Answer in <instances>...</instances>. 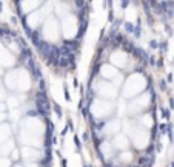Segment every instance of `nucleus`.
Masks as SVG:
<instances>
[{"mask_svg": "<svg viewBox=\"0 0 174 167\" xmlns=\"http://www.w3.org/2000/svg\"><path fill=\"white\" fill-rule=\"evenodd\" d=\"M5 85L9 91H19V93H25V91L31 90L32 87V77L29 71L23 68H15L11 70L9 73L5 74Z\"/></svg>", "mask_w": 174, "mask_h": 167, "instance_id": "1", "label": "nucleus"}, {"mask_svg": "<svg viewBox=\"0 0 174 167\" xmlns=\"http://www.w3.org/2000/svg\"><path fill=\"white\" fill-rule=\"evenodd\" d=\"M59 30H60V25H59L57 17L56 16H49V17L43 22L42 28L39 30V34H40L42 39H43V42L53 45L54 42H57L59 39H60V33H59Z\"/></svg>", "mask_w": 174, "mask_h": 167, "instance_id": "2", "label": "nucleus"}, {"mask_svg": "<svg viewBox=\"0 0 174 167\" xmlns=\"http://www.w3.org/2000/svg\"><path fill=\"white\" fill-rule=\"evenodd\" d=\"M122 85L125 99H134L140 91L145 90V76L142 73H133Z\"/></svg>", "mask_w": 174, "mask_h": 167, "instance_id": "3", "label": "nucleus"}, {"mask_svg": "<svg viewBox=\"0 0 174 167\" xmlns=\"http://www.w3.org/2000/svg\"><path fill=\"white\" fill-rule=\"evenodd\" d=\"M60 28H62V34L65 37V40H74L76 37L80 36V23H79L77 16H74V14L63 17Z\"/></svg>", "mask_w": 174, "mask_h": 167, "instance_id": "4", "label": "nucleus"}, {"mask_svg": "<svg viewBox=\"0 0 174 167\" xmlns=\"http://www.w3.org/2000/svg\"><path fill=\"white\" fill-rule=\"evenodd\" d=\"M91 108V116L92 118H96V119H103L105 116H109L113 113L111 110H114V104L111 102H108V101H103V99H94L92 101V104L90 105Z\"/></svg>", "mask_w": 174, "mask_h": 167, "instance_id": "5", "label": "nucleus"}, {"mask_svg": "<svg viewBox=\"0 0 174 167\" xmlns=\"http://www.w3.org/2000/svg\"><path fill=\"white\" fill-rule=\"evenodd\" d=\"M129 136H131V139H133V144H134L136 150H143L150 145V136L146 135L145 128L137 125V124L129 130Z\"/></svg>", "mask_w": 174, "mask_h": 167, "instance_id": "6", "label": "nucleus"}, {"mask_svg": "<svg viewBox=\"0 0 174 167\" xmlns=\"http://www.w3.org/2000/svg\"><path fill=\"white\" fill-rule=\"evenodd\" d=\"M109 144H111L114 152H119V153L125 152V150H129V139L125 135H122V133L114 135L111 139H109Z\"/></svg>", "mask_w": 174, "mask_h": 167, "instance_id": "7", "label": "nucleus"}, {"mask_svg": "<svg viewBox=\"0 0 174 167\" xmlns=\"http://www.w3.org/2000/svg\"><path fill=\"white\" fill-rule=\"evenodd\" d=\"M99 74L102 76V79L103 81H114L119 74V70H117V67H113V65H108V64H102L100 65V68H99Z\"/></svg>", "mask_w": 174, "mask_h": 167, "instance_id": "8", "label": "nucleus"}, {"mask_svg": "<svg viewBox=\"0 0 174 167\" xmlns=\"http://www.w3.org/2000/svg\"><path fill=\"white\" fill-rule=\"evenodd\" d=\"M14 5L19 8L22 17H25L26 14H31V12L37 11L42 5H43V3H42V2H17V3H14Z\"/></svg>", "mask_w": 174, "mask_h": 167, "instance_id": "9", "label": "nucleus"}, {"mask_svg": "<svg viewBox=\"0 0 174 167\" xmlns=\"http://www.w3.org/2000/svg\"><path fill=\"white\" fill-rule=\"evenodd\" d=\"M15 64H17V57L8 51L6 47H3V45L0 43V65L9 68V67L15 65Z\"/></svg>", "mask_w": 174, "mask_h": 167, "instance_id": "10", "label": "nucleus"}, {"mask_svg": "<svg viewBox=\"0 0 174 167\" xmlns=\"http://www.w3.org/2000/svg\"><path fill=\"white\" fill-rule=\"evenodd\" d=\"M126 59H128V56H126V53L123 50H114V51L108 56V60L111 62V64L117 65V67H123L126 65Z\"/></svg>", "mask_w": 174, "mask_h": 167, "instance_id": "11", "label": "nucleus"}, {"mask_svg": "<svg viewBox=\"0 0 174 167\" xmlns=\"http://www.w3.org/2000/svg\"><path fill=\"white\" fill-rule=\"evenodd\" d=\"M120 127H122V124L119 122L117 119H113V121H108V122H105V127H103V130L100 132V135L102 138L103 136H114V135H117L119 130H120Z\"/></svg>", "mask_w": 174, "mask_h": 167, "instance_id": "12", "label": "nucleus"}, {"mask_svg": "<svg viewBox=\"0 0 174 167\" xmlns=\"http://www.w3.org/2000/svg\"><path fill=\"white\" fill-rule=\"evenodd\" d=\"M15 149V141L12 139V138H9L8 141H5L3 144H0V156H8L12 153V150Z\"/></svg>", "mask_w": 174, "mask_h": 167, "instance_id": "13", "label": "nucleus"}, {"mask_svg": "<svg viewBox=\"0 0 174 167\" xmlns=\"http://www.w3.org/2000/svg\"><path fill=\"white\" fill-rule=\"evenodd\" d=\"M11 138V125L9 124H3L0 127V144H3L5 141H8Z\"/></svg>", "mask_w": 174, "mask_h": 167, "instance_id": "14", "label": "nucleus"}, {"mask_svg": "<svg viewBox=\"0 0 174 167\" xmlns=\"http://www.w3.org/2000/svg\"><path fill=\"white\" fill-rule=\"evenodd\" d=\"M0 167H11V159L5 156H0Z\"/></svg>", "mask_w": 174, "mask_h": 167, "instance_id": "15", "label": "nucleus"}, {"mask_svg": "<svg viewBox=\"0 0 174 167\" xmlns=\"http://www.w3.org/2000/svg\"><path fill=\"white\" fill-rule=\"evenodd\" d=\"M11 158H12V161L19 162V159H20V149H14V150H12Z\"/></svg>", "mask_w": 174, "mask_h": 167, "instance_id": "16", "label": "nucleus"}, {"mask_svg": "<svg viewBox=\"0 0 174 167\" xmlns=\"http://www.w3.org/2000/svg\"><path fill=\"white\" fill-rule=\"evenodd\" d=\"M54 111L57 113V116H59V118H62V108L59 107L57 104H54Z\"/></svg>", "mask_w": 174, "mask_h": 167, "instance_id": "17", "label": "nucleus"}, {"mask_svg": "<svg viewBox=\"0 0 174 167\" xmlns=\"http://www.w3.org/2000/svg\"><path fill=\"white\" fill-rule=\"evenodd\" d=\"M150 47H151L152 50H156V48L159 47V43H157V42H156V40H150Z\"/></svg>", "mask_w": 174, "mask_h": 167, "instance_id": "18", "label": "nucleus"}, {"mask_svg": "<svg viewBox=\"0 0 174 167\" xmlns=\"http://www.w3.org/2000/svg\"><path fill=\"white\" fill-rule=\"evenodd\" d=\"M159 87H160V90H166V82L162 79V81L159 82Z\"/></svg>", "mask_w": 174, "mask_h": 167, "instance_id": "19", "label": "nucleus"}, {"mask_svg": "<svg viewBox=\"0 0 174 167\" xmlns=\"http://www.w3.org/2000/svg\"><path fill=\"white\" fill-rule=\"evenodd\" d=\"M74 144H77V149L80 150V149H82V144H80V141H79V138L77 136H76L74 135Z\"/></svg>", "mask_w": 174, "mask_h": 167, "instance_id": "20", "label": "nucleus"}, {"mask_svg": "<svg viewBox=\"0 0 174 167\" xmlns=\"http://www.w3.org/2000/svg\"><path fill=\"white\" fill-rule=\"evenodd\" d=\"M162 116H163L165 119H169V110H163L162 111Z\"/></svg>", "mask_w": 174, "mask_h": 167, "instance_id": "21", "label": "nucleus"}, {"mask_svg": "<svg viewBox=\"0 0 174 167\" xmlns=\"http://www.w3.org/2000/svg\"><path fill=\"white\" fill-rule=\"evenodd\" d=\"M6 116H8V115H6V111H5V113H0V122H3V121L6 119Z\"/></svg>", "mask_w": 174, "mask_h": 167, "instance_id": "22", "label": "nucleus"}, {"mask_svg": "<svg viewBox=\"0 0 174 167\" xmlns=\"http://www.w3.org/2000/svg\"><path fill=\"white\" fill-rule=\"evenodd\" d=\"M0 99H5V90L0 87Z\"/></svg>", "mask_w": 174, "mask_h": 167, "instance_id": "23", "label": "nucleus"}, {"mask_svg": "<svg viewBox=\"0 0 174 167\" xmlns=\"http://www.w3.org/2000/svg\"><path fill=\"white\" fill-rule=\"evenodd\" d=\"M165 128H166V125H165V124H160V125H159V130L162 132V133L165 132Z\"/></svg>", "mask_w": 174, "mask_h": 167, "instance_id": "24", "label": "nucleus"}, {"mask_svg": "<svg viewBox=\"0 0 174 167\" xmlns=\"http://www.w3.org/2000/svg\"><path fill=\"white\" fill-rule=\"evenodd\" d=\"M73 87H74V88H77V87H79V81H77V79H74V81H73Z\"/></svg>", "mask_w": 174, "mask_h": 167, "instance_id": "25", "label": "nucleus"}, {"mask_svg": "<svg viewBox=\"0 0 174 167\" xmlns=\"http://www.w3.org/2000/svg\"><path fill=\"white\" fill-rule=\"evenodd\" d=\"M66 164H68V161L65 159V158H62V167H66Z\"/></svg>", "mask_w": 174, "mask_h": 167, "instance_id": "26", "label": "nucleus"}, {"mask_svg": "<svg viewBox=\"0 0 174 167\" xmlns=\"http://www.w3.org/2000/svg\"><path fill=\"white\" fill-rule=\"evenodd\" d=\"M90 139V135H88V133H83V141H88Z\"/></svg>", "mask_w": 174, "mask_h": 167, "instance_id": "27", "label": "nucleus"}, {"mask_svg": "<svg viewBox=\"0 0 174 167\" xmlns=\"http://www.w3.org/2000/svg\"><path fill=\"white\" fill-rule=\"evenodd\" d=\"M14 167H25V166L22 164V162H15V164H14Z\"/></svg>", "mask_w": 174, "mask_h": 167, "instance_id": "28", "label": "nucleus"}, {"mask_svg": "<svg viewBox=\"0 0 174 167\" xmlns=\"http://www.w3.org/2000/svg\"><path fill=\"white\" fill-rule=\"evenodd\" d=\"M157 67H163V60H162V59H159V62H157Z\"/></svg>", "mask_w": 174, "mask_h": 167, "instance_id": "29", "label": "nucleus"}, {"mask_svg": "<svg viewBox=\"0 0 174 167\" xmlns=\"http://www.w3.org/2000/svg\"><path fill=\"white\" fill-rule=\"evenodd\" d=\"M3 74H5V73H3V68L0 67V76H3Z\"/></svg>", "mask_w": 174, "mask_h": 167, "instance_id": "30", "label": "nucleus"}, {"mask_svg": "<svg viewBox=\"0 0 174 167\" xmlns=\"http://www.w3.org/2000/svg\"><path fill=\"white\" fill-rule=\"evenodd\" d=\"M85 167H91V166H85Z\"/></svg>", "mask_w": 174, "mask_h": 167, "instance_id": "31", "label": "nucleus"}]
</instances>
